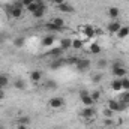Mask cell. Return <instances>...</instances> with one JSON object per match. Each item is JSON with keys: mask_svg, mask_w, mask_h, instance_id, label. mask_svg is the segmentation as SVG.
<instances>
[{"mask_svg": "<svg viewBox=\"0 0 129 129\" xmlns=\"http://www.w3.org/2000/svg\"><path fill=\"white\" fill-rule=\"evenodd\" d=\"M111 72H113V77L116 78H123L128 75V69L125 68V63L120 60H116L111 63Z\"/></svg>", "mask_w": 129, "mask_h": 129, "instance_id": "6da1fadb", "label": "cell"}, {"mask_svg": "<svg viewBox=\"0 0 129 129\" xmlns=\"http://www.w3.org/2000/svg\"><path fill=\"white\" fill-rule=\"evenodd\" d=\"M107 107H108L111 111L119 113V111H123V110L126 108V104H123V102H120V101H117V99H110L108 104H107Z\"/></svg>", "mask_w": 129, "mask_h": 129, "instance_id": "7a4b0ae2", "label": "cell"}, {"mask_svg": "<svg viewBox=\"0 0 129 129\" xmlns=\"http://www.w3.org/2000/svg\"><path fill=\"white\" fill-rule=\"evenodd\" d=\"M80 101L83 102V105L84 107H93V99L90 96V92L89 90H86V89H83V90H80Z\"/></svg>", "mask_w": 129, "mask_h": 129, "instance_id": "3957f363", "label": "cell"}, {"mask_svg": "<svg viewBox=\"0 0 129 129\" xmlns=\"http://www.w3.org/2000/svg\"><path fill=\"white\" fill-rule=\"evenodd\" d=\"M36 3H38V9L33 12L32 15L35 17V18H42V17L45 15L47 5H45V2H44V0H36Z\"/></svg>", "mask_w": 129, "mask_h": 129, "instance_id": "277c9868", "label": "cell"}, {"mask_svg": "<svg viewBox=\"0 0 129 129\" xmlns=\"http://www.w3.org/2000/svg\"><path fill=\"white\" fill-rule=\"evenodd\" d=\"M9 15H11V18H14V20H20L21 17H23V8H20V6H15L14 3L9 6Z\"/></svg>", "mask_w": 129, "mask_h": 129, "instance_id": "5b68a950", "label": "cell"}, {"mask_svg": "<svg viewBox=\"0 0 129 129\" xmlns=\"http://www.w3.org/2000/svg\"><path fill=\"white\" fill-rule=\"evenodd\" d=\"M50 107L53 108V110H59V108H62L64 105V98L62 96H53L51 99H50Z\"/></svg>", "mask_w": 129, "mask_h": 129, "instance_id": "8992f818", "label": "cell"}, {"mask_svg": "<svg viewBox=\"0 0 129 129\" xmlns=\"http://www.w3.org/2000/svg\"><path fill=\"white\" fill-rule=\"evenodd\" d=\"M63 50L60 48V47H51L47 53H45V56H48V57H53V59H59V57H63Z\"/></svg>", "mask_w": 129, "mask_h": 129, "instance_id": "52a82bcc", "label": "cell"}, {"mask_svg": "<svg viewBox=\"0 0 129 129\" xmlns=\"http://www.w3.org/2000/svg\"><path fill=\"white\" fill-rule=\"evenodd\" d=\"M90 60L89 59H80L78 60V63L75 64V68H77V71L78 72H87L89 69H90Z\"/></svg>", "mask_w": 129, "mask_h": 129, "instance_id": "ba28073f", "label": "cell"}, {"mask_svg": "<svg viewBox=\"0 0 129 129\" xmlns=\"http://www.w3.org/2000/svg\"><path fill=\"white\" fill-rule=\"evenodd\" d=\"M80 29H81V32L84 33L86 39H92V38H95V35H96V29H95L93 26H90V24H87V26H81Z\"/></svg>", "mask_w": 129, "mask_h": 129, "instance_id": "9c48e42d", "label": "cell"}, {"mask_svg": "<svg viewBox=\"0 0 129 129\" xmlns=\"http://www.w3.org/2000/svg\"><path fill=\"white\" fill-rule=\"evenodd\" d=\"M120 27H122V24H120L119 20H111V23L107 26V30L111 33V35H116V33L120 30Z\"/></svg>", "mask_w": 129, "mask_h": 129, "instance_id": "30bf717a", "label": "cell"}, {"mask_svg": "<svg viewBox=\"0 0 129 129\" xmlns=\"http://www.w3.org/2000/svg\"><path fill=\"white\" fill-rule=\"evenodd\" d=\"M95 114H96V111H95L93 107H84V108L80 111V116H81L83 119H92Z\"/></svg>", "mask_w": 129, "mask_h": 129, "instance_id": "8fae6325", "label": "cell"}, {"mask_svg": "<svg viewBox=\"0 0 129 129\" xmlns=\"http://www.w3.org/2000/svg\"><path fill=\"white\" fill-rule=\"evenodd\" d=\"M54 41H56V36H54V33H50V35H47V36H44V39H42V47H47V48H51L53 45H54Z\"/></svg>", "mask_w": 129, "mask_h": 129, "instance_id": "7c38bea8", "label": "cell"}, {"mask_svg": "<svg viewBox=\"0 0 129 129\" xmlns=\"http://www.w3.org/2000/svg\"><path fill=\"white\" fill-rule=\"evenodd\" d=\"M66 64V60H64V57H59V59H53V62L50 64V68L53 69V71H57V69H60L62 66Z\"/></svg>", "mask_w": 129, "mask_h": 129, "instance_id": "4fadbf2b", "label": "cell"}, {"mask_svg": "<svg viewBox=\"0 0 129 129\" xmlns=\"http://www.w3.org/2000/svg\"><path fill=\"white\" fill-rule=\"evenodd\" d=\"M29 78H30V81H32L33 84H38V83H41V80H42V72L38 71V69H35V71L30 72Z\"/></svg>", "mask_w": 129, "mask_h": 129, "instance_id": "5bb4252c", "label": "cell"}, {"mask_svg": "<svg viewBox=\"0 0 129 129\" xmlns=\"http://www.w3.org/2000/svg\"><path fill=\"white\" fill-rule=\"evenodd\" d=\"M57 8H59V11H60L62 14H74V12H75L74 6H72V5H69V3H66V2L62 3V5H59Z\"/></svg>", "mask_w": 129, "mask_h": 129, "instance_id": "9a60e30c", "label": "cell"}, {"mask_svg": "<svg viewBox=\"0 0 129 129\" xmlns=\"http://www.w3.org/2000/svg\"><path fill=\"white\" fill-rule=\"evenodd\" d=\"M60 48L63 51H68L69 48H72V39L71 38H62L60 39Z\"/></svg>", "mask_w": 129, "mask_h": 129, "instance_id": "2e32d148", "label": "cell"}, {"mask_svg": "<svg viewBox=\"0 0 129 129\" xmlns=\"http://www.w3.org/2000/svg\"><path fill=\"white\" fill-rule=\"evenodd\" d=\"M14 87H15L17 90H20V92H24L26 87H27V84H26V81H24L23 78H17V80L14 81Z\"/></svg>", "mask_w": 129, "mask_h": 129, "instance_id": "e0dca14e", "label": "cell"}, {"mask_svg": "<svg viewBox=\"0 0 129 129\" xmlns=\"http://www.w3.org/2000/svg\"><path fill=\"white\" fill-rule=\"evenodd\" d=\"M116 35H117L119 39H126V38L129 36V26H122L120 30L116 33Z\"/></svg>", "mask_w": 129, "mask_h": 129, "instance_id": "ac0fdd59", "label": "cell"}, {"mask_svg": "<svg viewBox=\"0 0 129 129\" xmlns=\"http://www.w3.org/2000/svg\"><path fill=\"white\" fill-rule=\"evenodd\" d=\"M119 15H120V11H119V8H116V6H111V8L108 9V17H110L111 20H117V18H119Z\"/></svg>", "mask_w": 129, "mask_h": 129, "instance_id": "d6986e66", "label": "cell"}, {"mask_svg": "<svg viewBox=\"0 0 129 129\" xmlns=\"http://www.w3.org/2000/svg\"><path fill=\"white\" fill-rule=\"evenodd\" d=\"M45 29L48 30V32H51V33H59V32H62L63 29H60V27H57L53 21H50V23H47L45 24Z\"/></svg>", "mask_w": 129, "mask_h": 129, "instance_id": "ffe728a7", "label": "cell"}, {"mask_svg": "<svg viewBox=\"0 0 129 129\" xmlns=\"http://www.w3.org/2000/svg\"><path fill=\"white\" fill-rule=\"evenodd\" d=\"M111 89H113L114 92L123 90V89H122V80H120V78H114V80L111 81Z\"/></svg>", "mask_w": 129, "mask_h": 129, "instance_id": "44dd1931", "label": "cell"}, {"mask_svg": "<svg viewBox=\"0 0 129 129\" xmlns=\"http://www.w3.org/2000/svg\"><path fill=\"white\" fill-rule=\"evenodd\" d=\"M30 123H32L30 116H20L18 120H17V125H26V126H29Z\"/></svg>", "mask_w": 129, "mask_h": 129, "instance_id": "7402d4cb", "label": "cell"}, {"mask_svg": "<svg viewBox=\"0 0 129 129\" xmlns=\"http://www.w3.org/2000/svg\"><path fill=\"white\" fill-rule=\"evenodd\" d=\"M83 47H84V41L83 39H78V38L77 39H72V48L74 50H81Z\"/></svg>", "mask_w": 129, "mask_h": 129, "instance_id": "603a6c76", "label": "cell"}, {"mask_svg": "<svg viewBox=\"0 0 129 129\" xmlns=\"http://www.w3.org/2000/svg\"><path fill=\"white\" fill-rule=\"evenodd\" d=\"M89 51H90L92 54H99V53H101V45H99L98 42H92L90 47H89Z\"/></svg>", "mask_w": 129, "mask_h": 129, "instance_id": "cb8c5ba5", "label": "cell"}, {"mask_svg": "<svg viewBox=\"0 0 129 129\" xmlns=\"http://www.w3.org/2000/svg\"><path fill=\"white\" fill-rule=\"evenodd\" d=\"M0 86H2L3 89H6V87L9 86V77H8L6 74H0Z\"/></svg>", "mask_w": 129, "mask_h": 129, "instance_id": "d4e9b609", "label": "cell"}, {"mask_svg": "<svg viewBox=\"0 0 129 129\" xmlns=\"http://www.w3.org/2000/svg\"><path fill=\"white\" fill-rule=\"evenodd\" d=\"M24 44H26V39H24L23 36H18V38H15V39H14V47H17V48L24 47Z\"/></svg>", "mask_w": 129, "mask_h": 129, "instance_id": "484cf974", "label": "cell"}, {"mask_svg": "<svg viewBox=\"0 0 129 129\" xmlns=\"http://www.w3.org/2000/svg\"><path fill=\"white\" fill-rule=\"evenodd\" d=\"M57 27H60V29H64V20L63 18H60V17H54L53 20H51Z\"/></svg>", "mask_w": 129, "mask_h": 129, "instance_id": "4316f807", "label": "cell"}, {"mask_svg": "<svg viewBox=\"0 0 129 129\" xmlns=\"http://www.w3.org/2000/svg\"><path fill=\"white\" fill-rule=\"evenodd\" d=\"M64 60H66V64H71V66H75V64L78 63V57H75V56H72V57H64Z\"/></svg>", "mask_w": 129, "mask_h": 129, "instance_id": "83f0119b", "label": "cell"}, {"mask_svg": "<svg viewBox=\"0 0 129 129\" xmlns=\"http://www.w3.org/2000/svg\"><path fill=\"white\" fill-rule=\"evenodd\" d=\"M119 101L128 105V104H129V90H125V92L120 95V99H119Z\"/></svg>", "mask_w": 129, "mask_h": 129, "instance_id": "f1b7e54d", "label": "cell"}, {"mask_svg": "<svg viewBox=\"0 0 129 129\" xmlns=\"http://www.w3.org/2000/svg\"><path fill=\"white\" fill-rule=\"evenodd\" d=\"M102 114H104V117H105V119H113V117H114V111H111L108 107L102 111Z\"/></svg>", "mask_w": 129, "mask_h": 129, "instance_id": "f546056e", "label": "cell"}, {"mask_svg": "<svg viewBox=\"0 0 129 129\" xmlns=\"http://www.w3.org/2000/svg\"><path fill=\"white\" fill-rule=\"evenodd\" d=\"M107 64H108L107 59H99V60H98V63H96V66L99 68V69H105V68H107Z\"/></svg>", "mask_w": 129, "mask_h": 129, "instance_id": "4dcf8cb0", "label": "cell"}, {"mask_svg": "<svg viewBox=\"0 0 129 129\" xmlns=\"http://www.w3.org/2000/svg\"><path fill=\"white\" fill-rule=\"evenodd\" d=\"M90 96H92V99H93V102H98V101L101 99V90H95V92H92Z\"/></svg>", "mask_w": 129, "mask_h": 129, "instance_id": "1f68e13d", "label": "cell"}, {"mask_svg": "<svg viewBox=\"0 0 129 129\" xmlns=\"http://www.w3.org/2000/svg\"><path fill=\"white\" fill-rule=\"evenodd\" d=\"M120 80H122V89L129 90V78L128 77H123V78H120Z\"/></svg>", "mask_w": 129, "mask_h": 129, "instance_id": "d6a6232c", "label": "cell"}, {"mask_svg": "<svg viewBox=\"0 0 129 129\" xmlns=\"http://www.w3.org/2000/svg\"><path fill=\"white\" fill-rule=\"evenodd\" d=\"M26 9H27V11H29V12H30V14H33V12H35V11H36V9H38V3H36V0H35V2H33L32 5H29V6H27V8H26Z\"/></svg>", "mask_w": 129, "mask_h": 129, "instance_id": "836d02e7", "label": "cell"}, {"mask_svg": "<svg viewBox=\"0 0 129 129\" xmlns=\"http://www.w3.org/2000/svg\"><path fill=\"white\" fill-rule=\"evenodd\" d=\"M102 78H104V77H102L101 74H95V75H93V78H92V81H93L95 84H99V83L102 81Z\"/></svg>", "mask_w": 129, "mask_h": 129, "instance_id": "e575fe53", "label": "cell"}, {"mask_svg": "<svg viewBox=\"0 0 129 129\" xmlns=\"http://www.w3.org/2000/svg\"><path fill=\"white\" fill-rule=\"evenodd\" d=\"M47 89H57V83L53 81V80H48L47 81Z\"/></svg>", "mask_w": 129, "mask_h": 129, "instance_id": "d590c367", "label": "cell"}, {"mask_svg": "<svg viewBox=\"0 0 129 129\" xmlns=\"http://www.w3.org/2000/svg\"><path fill=\"white\" fill-rule=\"evenodd\" d=\"M33 2H35V0H21V3L24 5V8H27L29 5H32Z\"/></svg>", "mask_w": 129, "mask_h": 129, "instance_id": "8d00e7d4", "label": "cell"}, {"mask_svg": "<svg viewBox=\"0 0 129 129\" xmlns=\"http://www.w3.org/2000/svg\"><path fill=\"white\" fill-rule=\"evenodd\" d=\"M105 125L107 126H113L114 125V120L113 119H105Z\"/></svg>", "mask_w": 129, "mask_h": 129, "instance_id": "74e56055", "label": "cell"}, {"mask_svg": "<svg viewBox=\"0 0 129 129\" xmlns=\"http://www.w3.org/2000/svg\"><path fill=\"white\" fill-rule=\"evenodd\" d=\"M15 129H29V126H26V125H17Z\"/></svg>", "mask_w": 129, "mask_h": 129, "instance_id": "f35d334b", "label": "cell"}, {"mask_svg": "<svg viewBox=\"0 0 129 129\" xmlns=\"http://www.w3.org/2000/svg\"><path fill=\"white\" fill-rule=\"evenodd\" d=\"M3 98H5V90H3V92H0V99H3Z\"/></svg>", "mask_w": 129, "mask_h": 129, "instance_id": "ab89813d", "label": "cell"}, {"mask_svg": "<svg viewBox=\"0 0 129 129\" xmlns=\"http://www.w3.org/2000/svg\"><path fill=\"white\" fill-rule=\"evenodd\" d=\"M3 90H5V89H3V87H2V86H0V92H3Z\"/></svg>", "mask_w": 129, "mask_h": 129, "instance_id": "60d3db41", "label": "cell"}, {"mask_svg": "<svg viewBox=\"0 0 129 129\" xmlns=\"http://www.w3.org/2000/svg\"><path fill=\"white\" fill-rule=\"evenodd\" d=\"M0 129H5V126H2V125H0Z\"/></svg>", "mask_w": 129, "mask_h": 129, "instance_id": "b9f144b4", "label": "cell"}, {"mask_svg": "<svg viewBox=\"0 0 129 129\" xmlns=\"http://www.w3.org/2000/svg\"><path fill=\"white\" fill-rule=\"evenodd\" d=\"M56 129H63V128H56Z\"/></svg>", "mask_w": 129, "mask_h": 129, "instance_id": "7bdbcfd3", "label": "cell"}]
</instances>
